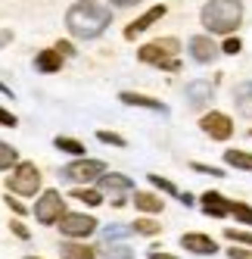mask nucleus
<instances>
[{
    "mask_svg": "<svg viewBox=\"0 0 252 259\" xmlns=\"http://www.w3.org/2000/svg\"><path fill=\"white\" fill-rule=\"evenodd\" d=\"M112 22V10H106L100 0H78L72 4V10L66 13V28L69 34H75L81 41H94L109 28Z\"/></svg>",
    "mask_w": 252,
    "mask_h": 259,
    "instance_id": "1",
    "label": "nucleus"
},
{
    "mask_svg": "<svg viewBox=\"0 0 252 259\" xmlns=\"http://www.w3.org/2000/svg\"><path fill=\"white\" fill-rule=\"evenodd\" d=\"M200 19L212 34H230L243 22V4L240 0H209Z\"/></svg>",
    "mask_w": 252,
    "mask_h": 259,
    "instance_id": "2",
    "label": "nucleus"
},
{
    "mask_svg": "<svg viewBox=\"0 0 252 259\" xmlns=\"http://www.w3.org/2000/svg\"><path fill=\"white\" fill-rule=\"evenodd\" d=\"M177 50H181V44L174 38H162V41H153V44H143L137 50V60L150 63V66H159V69H168V72H177L181 69Z\"/></svg>",
    "mask_w": 252,
    "mask_h": 259,
    "instance_id": "3",
    "label": "nucleus"
},
{
    "mask_svg": "<svg viewBox=\"0 0 252 259\" xmlns=\"http://www.w3.org/2000/svg\"><path fill=\"white\" fill-rule=\"evenodd\" d=\"M106 175V165L100 159H72L69 165H62V178L66 181H78V184H91V181H100Z\"/></svg>",
    "mask_w": 252,
    "mask_h": 259,
    "instance_id": "4",
    "label": "nucleus"
},
{
    "mask_svg": "<svg viewBox=\"0 0 252 259\" xmlns=\"http://www.w3.org/2000/svg\"><path fill=\"white\" fill-rule=\"evenodd\" d=\"M38 188H41L38 165H34V162H19V165H16V172L10 178V191L19 194V197H31V194H38Z\"/></svg>",
    "mask_w": 252,
    "mask_h": 259,
    "instance_id": "5",
    "label": "nucleus"
},
{
    "mask_svg": "<svg viewBox=\"0 0 252 259\" xmlns=\"http://www.w3.org/2000/svg\"><path fill=\"white\" fill-rule=\"evenodd\" d=\"M62 209H66L62 194H59V191H44V194L38 197V206H34L31 212L38 215L41 225H56V222H62V215H66Z\"/></svg>",
    "mask_w": 252,
    "mask_h": 259,
    "instance_id": "6",
    "label": "nucleus"
},
{
    "mask_svg": "<svg viewBox=\"0 0 252 259\" xmlns=\"http://www.w3.org/2000/svg\"><path fill=\"white\" fill-rule=\"evenodd\" d=\"M59 231L69 237H87L97 231V219L94 215H81V212H66L59 222Z\"/></svg>",
    "mask_w": 252,
    "mask_h": 259,
    "instance_id": "7",
    "label": "nucleus"
},
{
    "mask_svg": "<svg viewBox=\"0 0 252 259\" xmlns=\"http://www.w3.org/2000/svg\"><path fill=\"white\" fill-rule=\"evenodd\" d=\"M131 178L128 175H118V172H106L103 178H100V191L103 194H109V200L115 203V206H121L124 203V194L131 191Z\"/></svg>",
    "mask_w": 252,
    "mask_h": 259,
    "instance_id": "8",
    "label": "nucleus"
},
{
    "mask_svg": "<svg viewBox=\"0 0 252 259\" xmlns=\"http://www.w3.org/2000/svg\"><path fill=\"white\" fill-rule=\"evenodd\" d=\"M200 128H203L209 138H215V141H227L233 135V122L224 113H206L200 119Z\"/></svg>",
    "mask_w": 252,
    "mask_h": 259,
    "instance_id": "9",
    "label": "nucleus"
},
{
    "mask_svg": "<svg viewBox=\"0 0 252 259\" xmlns=\"http://www.w3.org/2000/svg\"><path fill=\"white\" fill-rule=\"evenodd\" d=\"M181 247L190 250V253H196V256H212V253H218V244H215L209 234H203V231H187V234L181 237Z\"/></svg>",
    "mask_w": 252,
    "mask_h": 259,
    "instance_id": "10",
    "label": "nucleus"
},
{
    "mask_svg": "<svg viewBox=\"0 0 252 259\" xmlns=\"http://www.w3.org/2000/svg\"><path fill=\"white\" fill-rule=\"evenodd\" d=\"M190 57L196 63H212L215 57H218V44H215L209 34H193L190 38Z\"/></svg>",
    "mask_w": 252,
    "mask_h": 259,
    "instance_id": "11",
    "label": "nucleus"
},
{
    "mask_svg": "<svg viewBox=\"0 0 252 259\" xmlns=\"http://www.w3.org/2000/svg\"><path fill=\"white\" fill-rule=\"evenodd\" d=\"M200 206H203V212L212 215V219H224V215H230V206H233V203L224 200L218 191H206V194L200 197Z\"/></svg>",
    "mask_w": 252,
    "mask_h": 259,
    "instance_id": "12",
    "label": "nucleus"
},
{
    "mask_svg": "<svg viewBox=\"0 0 252 259\" xmlns=\"http://www.w3.org/2000/svg\"><path fill=\"white\" fill-rule=\"evenodd\" d=\"M165 13H168V10L162 7V4H159V7H153V10H147V13L140 16V19H134L128 28H124V38H128V41H134L137 34H143V31H147L150 25H156V22H159V19H162Z\"/></svg>",
    "mask_w": 252,
    "mask_h": 259,
    "instance_id": "13",
    "label": "nucleus"
},
{
    "mask_svg": "<svg viewBox=\"0 0 252 259\" xmlns=\"http://www.w3.org/2000/svg\"><path fill=\"white\" fill-rule=\"evenodd\" d=\"M184 94H187V103H193L196 109H203L212 100V81H203V78L200 81H190Z\"/></svg>",
    "mask_w": 252,
    "mask_h": 259,
    "instance_id": "14",
    "label": "nucleus"
},
{
    "mask_svg": "<svg viewBox=\"0 0 252 259\" xmlns=\"http://www.w3.org/2000/svg\"><path fill=\"white\" fill-rule=\"evenodd\" d=\"M121 103L124 106H143V109H153V113H168V106L162 100H153L147 94H131V91H124L121 94Z\"/></svg>",
    "mask_w": 252,
    "mask_h": 259,
    "instance_id": "15",
    "label": "nucleus"
},
{
    "mask_svg": "<svg viewBox=\"0 0 252 259\" xmlns=\"http://www.w3.org/2000/svg\"><path fill=\"white\" fill-rule=\"evenodd\" d=\"M34 69L38 72H59L62 69V53L59 50H41L34 57Z\"/></svg>",
    "mask_w": 252,
    "mask_h": 259,
    "instance_id": "16",
    "label": "nucleus"
},
{
    "mask_svg": "<svg viewBox=\"0 0 252 259\" xmlns=\"http://www.w3.org/2000/svg\"><path fill=\"white\" fill-rule=\"evenodd\" d=\"M134 206L143 209V212H162L165 209V200L156 197V194H147V191H137L134 194Z\"/></svg>",
    "mask_w": 252,
    "mask_h": 259,
    "instance_id": "17",
    "label": "nucleus"
},
{
    "mask_svg": "<svg viewBox=\"0 0 252 259\" xmlns=\"http://www.w3.org/2000/svg\"><path fill=\"white\" fill-rule=\"evenodd\" d=\"M233 103H237L240 116L252 119V81H246V84H240V88H237V94H233Z\"/></svg>",
    "mask_w": 252,
    "mask_h": 259,
    "instance_id": "18",
    "label": "nucleus"
},
{
    "mask_svg": "<svg viewBox=\"0 0 252 259\" xmlns=\"http://www.w3.org/2000/svg\"><path fill=\"white\" fill-rule=\"evenodd\" d=\"M59 253H62V259H97L87 244H62Z\"/></svg>",
    "mask_w": 252,
    "mask_h": 259,
    "instance_id": "19",
    "label": "nucleus"
},
{
    "mask_svg": "<svg viewBox=\"0 0 252 259\" xmlns=\"http://www.w3.org/2000/svg\"><path fill=\"white\" fill-rule=\"evenodd\" d=\"M134 234V225H118V222H115V225H106L103 228V240H106V244H112V240H124V237H131Z\"/></svg>",
    "mask_w": 252,
    "mask_h": 259,
    "instance_id": "20",
    "label": "nucleus"
},
{
    "mask_svg": "<svg viewBox=\"0 0 252 259\" xmlns=\"http://www.w3.org/2000/svg\"><path fill=\"white\" fill-rule=\"evenodd\" d=\"M224 159H227V165H233V169L252 172V153H246V150H227Z\"/></svg>",
    "mask_w": 252,
    "mask_h": 259,
    "instance_id": "21",
    "label": "nucleus"
},
{
    "mask_svg": "<svg viewBox=\"0 0 252 259\" xmlns=\"http://www.w3.org/2000/svg\"><path fill=\"white\" fill-rule=\"evenodd\" d=\"M134 234L156 237V234H162V225H159L156 219H137V222H134Z\"/></svg>",
    "mask_w": 252,
    "mask_h": 259,
    "instance_id": "22",
    "label": "nucleus"
},
{
    "mask_svg": "<svg viewBox=\"0 0 252 259\" xmlns=\"http://www.w3.org/2000/svg\"><path fill=\"white\" fill-rule=\"evenodd\" d=\"M53 144H56L59 147V150H66V153H72V156H84V144L81 141H75V138H56V141H53Z\"/></svg>",
    "mask_w": 252,
    "mask_h": 259,
    "instance_id": "23",
    "label": "nucleus"
},
{
    "mask_svg": "<svg viewBox=\"0 0 252 259\" xmlns=\"http://www.w3.org/2000/svg\"><path fill=\"white\" fill-rule=\"evenodd\" d=\"M75 197L87 206H100L103 203V191H94V188H75Z\"/></svg>",
    "mask_w": 252,
    "mask_h": 259,
    "instance_id": "24",
    "label": "nucleus"
},
{
    "mask_svg": "<svg viewBox=\"0 0 252 259\" xmlns=\"http://www.w3.org/2000/svg\"><path fill=\"white\" fill-rule=\"evenodd\" d=\"M16 159H19V153H16V147L0 141V169H13V162H16Z\"/></svg>",
    "mask_w": 252,
    "mask_h": 259,
    "instance_id": "25",
    "label": "nucleus"
},
{
    "mask_svg": "<svg viewBox=\"0 0 252 259\" xmlns=\"http://www.w3.org/2000/svg\"><path fill=\"white\" fill-rule=\"evenodd\" d=\"M150 184H156V188H159V191H165L168 197H177V200H181V191H177L168 178H162V175H150Z\"/></svg>",
    "mask_w": 252,
    "mask_h": 259,
    "instance_id": "26",
    "label": "nucleus"
},
{
    "mask_svg": "<svg viewBox=\"0 0 252 259\" xmlns=\"http://www.w3.org/2000/svg\"><path fill=\"white\" fill-rule=\"evenodd\" d=\"M230 215H237L243 225H252V206H249V203H233V206H230Z\"/></svg>",
    "mask_w": 252,
    "mask_h": 259,
    "instance_id": "27",
    "label": "nucleus"
},
{
    "mask_svg": "<svg viewBox=\"0 0 252 259\" xmlns=\"http://www.w3.org/2000/svg\"><path fill=\"white\" fill-rule=\"evenodd\" d=\"M227 240H233V244H243V247H252V231H237V228H227L224 231Z\"/></svg>",
    "mask_w": 252,
    "mask_h": 259,
    "instance_id": "28",
    "label": "nucleus"
},
{
    "mask_svg": "<svg viewBox=\"0 0 252 259\" xmlns=\"http://www.w3.org/2000/svg\"><path fill=\"white\" fill-rule=\"evenodd\" d=\"M103 259H134V253L128 247H106Z\"/></svg>",
    "mask_w": 252,
    "mask_h": 259,
    "instance_id": "29",
    "label": "nucleus"
},
{
    "mask_svg": "<svg viewBox=\"0 0 252 259\" xmlns=\"http://www.w3.org/2000/svg\"><path fill=\"white\" fill-rule=\"evenodd\" d=\"M97 138L103 144H112V147H124V138L121 135H112V132H97Z\"/></svg>",
    "mask_w": 252,
    "mask_h": 259,
    "instance_id": "30",
    "label": "nucleus"
},
{
    "mask_svg": "<svg viewBox=\"0 0 252 259\" xmlns=\"http://www.w3.org/2000/svg\"><path fill=\"white\" fill-rule=\"evenodd\" d=\"M4 200H7V206H10V209H13L16 215H28V212H31V209H25V206H22V203H19V200H13V194H7Z\"/></svg>",
    "mask_w": 252,
    "mask_h": 259,
    "instance_id": "31",
    "label": "nucleus"
},
{
    "mask_svg": "<svg viewBox=\"0 0 252 259\" xmlns=\"http://www.w3.org/2000/svg\"><path fill=\"white\" fill-rule=\"evenodd\" d=\"M227 259H252V250H246V247L237 244V247H230V250H227Z\"/></svg>",
    "mask_w": 252,
    "mask_h": 259,
    "instance_id": "32",
    "label": "nucleus"
},
{
    "mask_svg": "<svg viewBox=\"0 0 252 259\" xmlns=\"http://www.w3.org/2000/svg\"><path fill=\"white\" fill-rule=\"evenodd\" d=\"M10 231L19 237V240H28V237H31V234H28V228L22 225V222H10Z\"/></svg>",
    "mask_w": 252,
    "mask_h": 259,
    "instance_id": "33",
    "label": "nucleus"
},
{
    "mask_svg": "<svg viewBox=\"0 0 252 259\" xmlns=\"http://www.w3.org/2000/svg\"><path fill=\"white\" fill-rule=\"evenodd\" d=\"M240 47H243V44H240V38H227L221 50H224V53H230V57H233V53H240Z\"/></svg>",
    "mask_w": 252,
    "mask_h": 259,
    "instance_id": "34",
    "label": "nucleus"
},
{
    "mask_svg": "<svg viewBox=\"0 0 252 259\" xmlns=\"http://www.w3.org/2000/svg\"><path fill=\"white\" fill-rule=\"evenodd\" d=\"M16 122H19V119H16L13 113H7V109L0 106V125H7V128H16Z\"/></svg>",
    "mask_w": 252,
    "mask_h": 259,
    "instance_id": "35",
    "label": "nucleus"
},
{
    "mask_svg": "<svg viewBox=\"0 0 252 259\" xmlns=\"http://www.w3.org/2000/svg\"><path fill=\"white\" fill-rule=\"evenodd\" d=\"M193 169H196V172H206V175H215V178H221V169H212V165H203V162H193Z\"/></svg>",
    "mask_w": 252,
    "mask_h": 259,
    "instance_id": "36",
    "label": "nucleus"
},
{
    "mask_svg": "<svg viewBox=\"0 0 252 259\" xmlns=\"http://www.w3.org/2000/svg\"><path fill=\"white\" fill-rule=\"evenodd\" d=\"M56 50L62 53V57H72V53H75V47H72L69 41H59V44H56Z\"/></svg>",
    "mask_w": 252,
    "mask_h": 259,
    "instance_id": "37",
    "label": "nucleus"
},
{
    "mask_svg": "<svg viewBox=\"0 0 252 259\" xmlns=\"http://www.w3.org/2000/svg\"><path fill=\"white\" fill-rule=\"evenodd\" d=\"M109 4H112V7H137L140 0H109Z\"/></svg>",
    "mask_w": 252,
    "mask_h": 259,
    "instance_id": "38",
    "label": "nucleus"
},
{
    "mask_svg": "<svg viewBox=\"0 0 252 259\" xmlns=\"http://www.w3.org/2000/svg\"><path fill=\"white\" fill-rule=\"evenodd\" d=\"M150 259H177V256H171V253H159V250H153V253H150Z\"/></svg>",
    "mask_w": 252,
    "mask_h": 259,
    "instance_id": "39",
    "label": "nucleus"
},
{
    "mask_svg": "<svg viewBox=\"0 0 252 259\" xmlns=\"http://www.w3.org/2000/svg\"><path fill=\"white\" fill-rule=\"evenodd\" d=\"M10 41H13V34H10V31H0V47H7Z\"/></svg>",
    "mask_w": 252,
    "mask_h": 259,
    "instance_id": "40",
    "label": "nucleus"
},
{
    "mask_svg": "<svg viewBox=\"0 0 252 259\" xmlns=\"http://www.w3.org/2000/svg\"><path fill=\"white\" fill-rule=\"evenodd\" d=\"M0 94H7V97H13V91H10V88H7L4 81H0Z\"/></svg>",
    "mask_w": 252,
    "mask_h": 259,
    "instance_id": "41",
    "label": "nucleus"
},
{
    "mask_svg": "<svg viewBox=\"0 0 252 259\" xmlns=\"http://www.w3.org/2000/svg\"><path fill=\"white\" fill-rule=\"evenodd\" d=\"M28 259H38V256H28Z\"/></svg>",
    "mask_w": 252,
    "mask_h": 259,
    "instance_id": "42",
    "label": "nucleus"
},
{
    "mask_svg": "<svg viewBox=\"0 0 252 259\" xmlns=\"http://www.w3.org/2000/svg\"><path fill=\"white\" fill-rule=\"evenodd\" d=\"M249 135H252V132H249Z\"/></svg>",
    "mask_w": 252,
    "mask_h": 259,
    "instance_id": "43",
    "label": "nucleus"
}]
</instances>
